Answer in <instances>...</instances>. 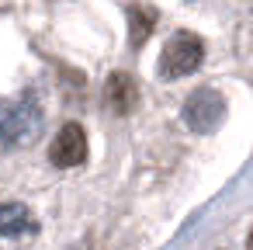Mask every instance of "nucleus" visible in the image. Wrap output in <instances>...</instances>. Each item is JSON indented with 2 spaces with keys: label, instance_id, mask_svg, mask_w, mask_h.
Returning <instances> with one entry per match:
<instances>
[{
  "label": "nucleus",
  "instance_id": "7",
  "mask_svg": "<svg viewBox=\"0 0 253 250\" xmlns=\"http://www.w3.org/2000/svg\"><path fill=\"white\" fill-rule=\"evenodd\" d=\"M125 14H128V46L132 49H142L149 42L153 28H156V11L153 7H142V4H128Z\"/></svg>",
  "mask_w": 253,
  "mask_h": 250
},
{
  "label": "nucleus",
  "instance_id": "1",
  "mask_svg": "<svg viewBox=\"0 0 253 250\" xmlns=\"http://www.w3.org/2000/svg\"><path fill=\"white\" fill-rule=\"evenodd\" d=\"M45 122L42 101L35 91H21L14 101H7L0 108V143L4 146H28L39 139Z\"/></svg>",
  "mask_w": 253,
  "mask_h": 250
},
{
  "label": "nucleus",
  "instance_id": "2",
  "mask_svg": "<svg viewBox=\"0 0 253 250\" xmlns=\"http://www.w3.org/2000/svg\"><path fill=\"white\" fill-rule=\"evenodd\" d=\"M205 59V42L194 35V32H173L160 52V63H156V73L160 80H180L187 73H194Z\"/></svg>",
  "mask_w": 253,
  "mask_h": 250
},
{
  "label": "nucleus",
  "instance_id": "3",
  "mask_svg": "<svg viewBox=\"0 0 253 250\" xmlns=\"http://www.w3.org/2000/svg\"><path fill=\"white\" fill-rule=\"evenodd\" d=\"M222 122H225V98L215 87H194L184 101V125L198 136H208Z\"/></svg>",
  "mask_w": 253,
  "mask_h": 250
},
{
  "label": "nucleus",
  "instance_id": "5",
  "mask_svg": "<svg viewBox=\"0 0 253 250\" xmlns=\"http://www.w3.org/2000/svg\"><path fill=\"white\" fill-rule=\"evenodd\" d=\"M101 101L111 115H132L139 108V84L132 73L125 70H115L108 80H104V91H101Z\"/></svg>",
  "mask_w": 253,
  "mask_h": 250
},
{
  "label": "nucleus",
  "instance_id": "6",
  "mask_svg": "<svg viewBox=\"0 0 253 250\" xmlns=\"http://www.w3.org/2000/svg\"><path fill=\"white\" fill-rule=\"evenodd\" d=\"M39 233V219L25 201L0 205V243H21Z\"/></svg>",
  "mask_w": 253,
  "mask_h": 250
},
{
  "label": "nucleus",
  "instance_id": "4",
  "mask_svg": "<svg viewBox=\"0 0 253 250\" xmlns=\"http://www.w3.org/2000/svg\"><path fill=\"white\" fill-rule=\"evenodd\" d=\"M49 160H52L56 167H63V170L80 167V163L87 160V132H84L80 122H66V125L56 132V139H52V146H49Z\"/></svg>",
  "mask_w": 253,
  "mask_h": 250
}]
</instances>
